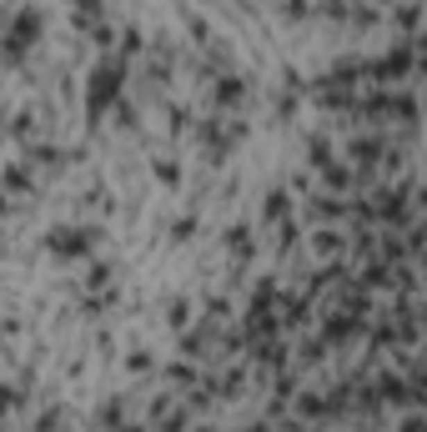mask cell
Wrapping results in <instances>:
<instances>
[{"label":"cell","instance_id":"6da1fadb","mask_svg":"<svg viewBox=\"0 0 427 432\" xmlns=\"http://www.w3.org/2000/svg\"><path fill=\"white\" fill-rule=\"evenodd\" d=\"M121 91V60H111V66H101L91 76V106H111Z\"/></svg>","mask_w":427,"mask_h":432},{"label":"cell","instance_id":"8992f818","mask_svg":"<svg viewBox=\"0 0 427 432\" xmlns=\"http://www.w3.org/2000/svg\"><path fill=\"white\" fill-rule=\"evenodd\" d=\"M0 206H6V197H0Z\"/></svg>","mask_w":427,"mask_h":432},{"label":"cell","instance_id":"277c9868","mask_svg":"<svg viewBox=\"0 0 427 432\" xmlns=\"http://www.w3.org/2000/svg\"><path fill=\"white\" fill-rule=\"evenodd\" d=\"M217 101H221V106H237V101H242V81H237V76L221 81V85H217Z\"/></svg>","mask_w":427,"mask_h":432},{"label":"cell","instance_id":"5b68a950","mask_svg":"<svg viewBox=\"0 0 427 432\" xmlns=\"http://www.w3.org/2000/svg\"><path fill=\"white\" fill-rule=\"evenodd\" d=\"M26 181H31L26 166H10V171H6V186H26Z\"/></svg>","mask_w":427,"mask_h":432},{"label":"cell","instance_id":"3957f363","mask_svg":"<svg viewBox=\"0 0 427 432\" xmlns=\"http://www.w3.org/2000/svg\"><path fill=\"white\" fill-rule=\"evenodd\" d=\"M35 35H40V15L35 10H20L15 26H10V56H20V46H31Z\"/></svg>","mask_w":427,"mask_h":432},{"label":"cell","instance_id":"7a4b0ae2","mask_svg":"<svg viewBox=\"0 0 427 432\" xmlns=\"http://www.w3.org/2000/svg\"><path fill=\"white\" fill-rule=\"evenodd\" d=\"M51 247H56L60 256H81L85 247H91V231H81V226H60V231H51Z\"/></svg>","mask_w":427,"mask_h":432}]
</instances>
